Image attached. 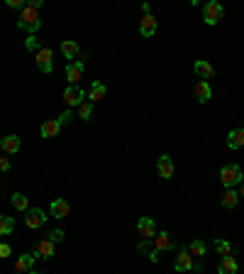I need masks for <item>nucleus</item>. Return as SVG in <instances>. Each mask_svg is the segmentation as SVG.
Segmentation results:
<instances>
[{
  "label": "nucleus",
  "instance_id": "nucleus-1",
  "mask_svg": "<svg viewBox=\"0 0 244 274\" xmlns=\"http://www.w3.org/2000/svg\"><path fill=\"white\" fill-rule=\"evenodd\" d=\"M42 27V20H39V12L34 10V7H25L22 12H20V17H17V30H27V32H34Z\"/></svg>",
  "mask_w": 244,
  "mask_h": 274
},
{
  "label": "nucleus",
  "instance_id": "nucleus-2",
  "mask_svg": "<svg viewBox=\"0 0 244 274\" xmlns=\"http://www.w3.org/2000/svg\"><path fill=\"white\" fill-rule=\"evenodd\" d=\"M242 179H244V174H242V169H240V164H225L220 169V183L225 188H235L237 183H242Z\"/></svg>",
  "mask_w": 244,
  "mask_h": 274
},
{
  "label": "nucleus",
  "instance_id": "nucleus-3",
  "mask_svg": "<svg viewBox=\"0 0 244 274\" xmlns=\"http://www.w3.org/2000/svg\"><path fill=\"white\" fill-rule=\"evenodd\" d=\"M222 15H225V10H222V5L217 2V0H210V2H205V7H203V20H205V25H217L220 20H222Z\"/></svg>",
  "mask_w": 244,
  "mask_h": 274
},
{
  "label": "nucleus",
  "instance_id": "nucleus-4",
  "mask_svg": "<svg viewBox=\"0 0 244 274\" xmlns=\"http://www.w3.org/2000/svg\"><path fill=\"white\" fill-rule=\"evenodd\" d=\"M34 61H37V69H39L42 74H49V71L54 69V52H52L49 47H42V49L34 54Z\"/></svg>",
  "mask_w": 244,
  "mask_h": 274
},
{
  "label": "nucleus",
  "instance_id": "nucleus-5",
  "mask_svg": "<svg viewBox=\"0 0 244 274\" xmlns=\"http://www.w3.org/2000/svg\"><path fill=\"white\" fill-rule=\"evenodd\" d=\"M137 233H139L144 240H154V238H156V223H154V218L142 215V218L137 220Z\"/></svg>",
  "mask_w": 244,
  "mask_h": 274
},
{
  "label": "nucleus",
  "instance_id": "nucleus-6",
  "mask_svg": "<svg viewBox=\"0 0 244 274\" xmlns=\"http://www.w3.org/2000/svg\"><path fill=\"white\" fill-rule=\"evenodd\" d=\"M83 98H86V93H83V89H78V86H68L63 91V103L68 108H78L83 103Z\"/></svg>",
  "mask_w": 244,
  "mask_h": 274
},
{
  "label": "nucleus",
  "instance_id": "nucleus-7",
  "mask_svg": "<svg viewBox=\"0 0 244 274\" xmlns=\"http://www.w3.org/2000/svg\"><path fill=\"white\" fill-rule=\"evenodd\" d=\"M156 172H159V177L161 179H174V159L169 157V154H161L159 159H156Z\"/></svg>",
  "mask_w": 244,
  "mask_h": 274
},
{
  "label": "nucleus",
  "instance_id": "nucleus-8",
  "mask_svg": "<svg viewBox=\"0 0 244 274\" xmlns=\"http://www.w3.org/2000/svg\"><path fill=\"white\" fill-rule=\"evenodd\" d=\"M47 223V215L42 208H30L27 213H25V225L30 228V230H37V228H42Z\"/></svg>",
  "mask_w": 244,
  "mask_h": 274
},
{
  "label": "nucleus",
  "instance_id": "nucleus-9",
  "mask_svg": "<svg viewBox=\"0 0 244 274\" xmlns=\"http://www.w3.org/2000/svg\"><path fill=\"white\" fill-rule=\"evenodd\" d=\"M68 213H71V203H68L66 198H54V201H52V206H49V215H52V218L63 220Z\"/></svg>",
  "mask_w": 244,
  "mask_h": 274
},
{
  "label": "nucleus",
  "instance_id": "nucleus-10",
  "mask_svg": "<svg viewBox=\"0 0 244 274\" xmlns=\"http://www.w3.org/2000/svg\"><path fill=\"white\" fill-rule=\"evenodd\" d=\"M193 71H195V76H198L200 81H208V79L215 76V66L208 59H198L193 64Z\"/></svg>",
  "mask_w": 244,
  "mask_h": 274
},
{
  "label": "nucleus",
  "instance_id": "nucleus-11",
  "mask_svg": "<svg viewBox=\"0 0 244 274\" xmlns=\"http://www.w3.org/2000/svg\"><path fill=\"white\" fill-rule=\"evenodd\" d=\"M154 247H156L159 252H166V250H174V247H176V240L171 238V233L161 230V233H156V238H154Z\"/></svg>",
  "mask_w": 244,
  "mask_h": 274
},
{
  "label": "nucleus",
  "instance_id": "nucleus-12",
  "mask_svg": "<svg viewBox=\"0 0 244 274\" xmlns=\"http://www.w3.org/2000/svg\"><path fill=\"white\" fill-rule=\"evenodd\" d=\"M66 79H68L71 86H76V84L83 79V61H71V64L66 66Z\"/></svg>",
  "mask_w": 244,
  "mask_h": 274
},
{
  "label": "nucleus",
  "instance_id": "nucleus-13",
  "mask_svg": "<svg viewBox=\"0 0 244 274\" xmlns=\"http://www.w3.org/2000/svg\"><path fill=\"white\" fill-rule=\"evenodd\" d=\"M174 270H176V272H190V270H193V257H190L188 250H181V252L176 255Z\"/></svg>",
  "mask_w": 244,
  "mask_h": 274
},
{
  "label": "nucleus",
  "instance_id": "nucleus-14",
  "mask_svg": "<svg viewBox=\"0 0 244 274\" xmlns=\"http://www.w3.org/2000/svg\"><path fill=\"white\" fill-rule=\"evenodd\" d=\"M139 32H142V37H154V34H156V17H154L152 12H149V15H142Z\"/></svg>",
  "mask_w": 244,
  "mask_h": 274
},
{
  "label": "nucleus",
  "instance_id": "nucleus-15",
  "mask_svg": "<svg viewBox=\"0 0 244 274\" xmlns=\"http://www.w3.org/2000/svg\"><path fill=\"white\" fill-rule=\"evenodd\" d=\"M193 93H195L198 103H208V100L213 98V89H210V84H208V81H198V84H195V89H193Z\"/></svg>",
  "mask_w": 244,
  "mask_h": 274
},
{
  "label": "nucleus",
  "instance_id": "nucleus-16",
  "mask_svg": "<svg viewBox=\"0 0 244 274\" xmlns=\"http://www.w3.org/2000/svg\"><path fill=\"white\" fill-rule=\"evenodd\" d=\"M105 93H108V89H105L100 81H93L91 91L86 93V98H88V103H100V100L105 98Z\"/></svg>",
  "mask_w": 244,
  "mask_h": 274
},
{
  "label": "nucleus",
  "instance_id": "nucleus-17",
  "mask_svg": "<svg viewBox=\"0 0 244 274\" xmlns=\"http://www.w3.org/2000/svg\"><path fill=\"white\" fill-rule=\"evenodd\" d=\"M61 130V125L57 120H44L42 122V127H39V135L44 137V140H52V137H57Z\"/></svg>",
  "mask_w": 244,
  "mask_h": 274
},
{
  "label": "nucleus",
  "instance_id": "nucleus-18",
  "mask_svg": "<svg viewBox=\"0 0 244 274\" xmlns=\"http://www.w3.org/2000/svg\"><path fill=\"white\" fill-rule=\"evenodd\" d=\"M227 147H230V150H240V147H244V130L242 127L230 130V135H227Z\"/></svg>",
  "mask_w": 244,
  "mask_h": 274
},
{
  "label": "nucleus",
  "instance_id": "nucleus-19",
  "mask_svg": "<svg viewBox=\"0 0 244 274\" xmlns=\"http://www.w3.org/2000/svg\"><path fill=\"white\" fill-rule=\"evenodd\" d=\"M61 54H63L66 59H78L81 47H78L73 39H63V42H61Z\"/></svg>",
  "mask_w": 244,
  "mask_h": 274
},
{
  "label": "nucleus",
  "instance_id": "nucleus-20",
  "mask_svg": "<svg viewBox=\"0 0 244 274\" xmlns=\"http://www.w3.org/2000/svg\"><path fill=\"white\" fill-rule=\"evenodd\" d=\"M34 260H37V257H34V252H32V255H20V257H17V262H15V272H17V274H27L32 270V265H34Z\"/></svg>",
  "mask_w": 244,
  "mask_h": 274
},
{
  "label": "nucleus",
  "instance_id": "nucleus-21",
  "mask_svg": "<svg viewBox=\"0 0 244 274\" xmlns=\"http://www.w3.org/2000/svg\"><path fill=\"white\" fill-rule=\"evenodd\" d=\"M220 274H237V260L232 257V255H225V257H220Z\"/></svg>",
  "mask_w": 244,
  "mask_h": 274
},
{
  "label": "nucleus",
  "instance_id": "nucleus-22",
  "mask_svg": "<svg viewBox=\"0 0 244 274\" xmlns=\"http://www.w3.org/2000/svg\"><path fill=\"white\" fill-rule=\"evenodd\" d=\"M0 147L7 154H17L20 152V137H17V135H7V137L0 140Z\"/></svg>",
  "mask_w": 244,
  "mask_h": 274
},
{
  "label": "nucleus",
  "instance_id": "nucleus-23",
  "mask_svg": "<svg viewBox=\"0 0 244 274\" xmlns=\"http://www.w3.org/2000/svg\"><path fill=\"white\" fill-rule=\"evenodd\" d=\"M34 257H42V260H52L54 257V243L52 240H42L34 250Z\"/></svg>",
  "mask_w": 244,
  "mask_h": 274
},
{
  "label": "nucleus",
  "instance_id": "nucleus-24",
  "mask_svg": "<svg viewBox=\"0 0 244 274\" xmlns=\"http://www.w3.org/2000/svg\"><path fill=\"white\" fill-rule=\"evenodd\" d=\"M220 203H222V208H235V206L240 203V193H237L235 188H225V193H222Z\"/></svg>",
  "mask_w": 244,
  "mask_h": 274
},
{
  "label": "nucleus",
  "instance_id": "nucleus-25",
  "mask_svg": "<svg viewBox=\"0 0 244 274\" xmlns=\"http://www.w3.org/2000/svg\"><path fill=\"white\" fill-rule=\"evenodd\" d=\"M12 208L15 211H22V213H27L30 211V201H27V196L25 193H12Z\"/></svg>",
  "mask_w": 244,
  "mask_h": 274
},
{
  "label": "nucleus",
  "instance_id": "nucleus-26",
  "mask_svg": "<svg viewBox=\"0 0 244 274\" xmlns=\"http://www.w3.org/2000/svg\"><path fill=\"white\" fill-rule=\"evenodd\" d=\"M15 228V218L12 215H0V235H10Z\"/></svg>",
  "mask_w": 244,
  "mask_h": 274
},
{
  "label": "nucleus",
  "instance_id": "nucleus-27",
  "mask_svg": "<svg viewBox=\"0 0 244 274\" xmlns=\"http://www.w3.org/2000/svg\"><path fill=\"white\" fill-rule=\"evenodd\" d=\"M188 252H190V257H203L205 255V243L203 240H193L188 245Z\"/></svg>",
  "mask_w": 244,
  "mask_h": 274
},
{
  "label": "nucleus",
  "instance_id": "nucleus-28",
  "mask_svg": "<svg viewBox=\"0 0 244 274\" xmlns=\"http://www.w3.org/2000/svg\"><path fill=\"white\" fill-rule=\"evenodd\" d=\"M91 115H93V103H88V100H83L81 105H78V118L86 122V120H91Z\"/></svg>",
  "mask_w": 244,
  "mask_h": 274
},
{
  "label": "nucleus",
  "instance_id": "nucleus-29",
  "mask_svg": "<svg viewBox=\"0 0 244 274\" xmlns=\"http://www.w3.org/2000/svg\"><path fill=\"white\" fill-rule=\"evenodd\" d=\"M215 250H217V255H232V245L227 243V240H215Z\"/></svg>",
  "mask_w": 244,
  "mask_h": 274
},
{
  "label": "nucleus",
  "instance_id": "nucleus-30",
  "mask_svg": "<svg viewBox=\"0 0 244 274\" xmlns=\"http://www.w3.org/2000/svg\"><path fill=\"white\" fill-rule=\"evenodd\" d=\"M25 49H30V52H34V54L42 49V47H39V39H37L34 34H30V37L25 39Z\"/></svg>",
  "mask_w": 244,
  "mask_h": 274
},
{
  "label": "nucleus",
  "instance_id": "nucleus-31",
  "mask_svg": "<svg viewBox=\"0 0 244 274\" xmlns=\"http://www.w3.org/2000/svg\"><path fill=\"white\" fill-rule=\"evenodd\" d=\"M63 235H66L63 230H59V228H54V230L49 233V238H47V240H52V243H61V240H63Z\"/></svg>",
  "mask_w": 244,
  "mask_h": 274
},
{
  "label": "nucleus",
  "instance_id": "nucleus-32",
  "mask_svg": "<svg viewBox=\"0 0 244 274\" xmlns=\"http://www.w3.org/2000/svg\"><path fill=\"white\" fill-rule=\"evenodd\" d=\"M137 250H139V252H147V255H149V252L154 250V247H152V240H144V238H142V240L137 243Z\"/></svg>",
  "mask_w": 244,
  "mask_h": 274
},
{
  "label": "nucleus",
  "instance_id": "nucleus-33",
  "mask_svg": "<svg viewBox=\"0 0 244 274\" xmlns=\"http://www.w3.org/2000/svg\"><path fill=\"white\" fill-rule=\"evenodd\" d=\"M10 255H12V247L7 243H0V260H7Z\"/></svg>",
  "mask_w": 244,
  "mask_h": 274
},
{
  "label": "nucleus",
  "instance_id": "nucleus-34",
  "mask_svg": "<svg viewBox=\"0 0 244 274\" xmlns=\"http://www.w3.org/2000/svg\"><path fill=\"white\" fill-rule=\"evenodd\" d=\"M71 118H73V113H71V110H63L59 118H57V122H59V125H68V122H71Z\"/></svg>",
  "mask_w": 244,
  "mask_h": 274
},
{
  "label": "nucleus",
  "instance_id": "nucleus-35",
  "mask_svg": "<svg viewBox=\"0 0 244 274\" xmlns=\"http://www.w3.org/2000/svg\"><path fill=\"white\" fill-rule=\"evenodd\" d=\"M12 169V164H10V159H5V157H0V172H10Z\"/></svg>",
  "mask_w": 244,
  "mask_h": 274
},
{
  "label": "nucleus",
  "instance_id": "nucleus-36",
  "mask_svg": "<svg viewBox=\"0 0 244 274\" xmlns=\"http://www.w3.org/2000/svg\"><path fill=\"white\" fill-rule=\"evenodd\" d=\"M27 5H30V7H34V10H39V7H42V0H30Z\"/></svg>",
  "mask_w": 244,
  "mask_h": 274
},
{
  "label": "nucleus",
  "instance_id": "nucleus-37",
  "mask_svg": "<svg viewBox=\"0 0 244 274\" xmlns=\"http://www.w3.org/2000/svg\"><path fill=\"white\" fill-rule=\"evenodd\" d=\"M240 196H242V198H244V183H242V186H240Z\"/></svg>",
  "mask_w": 244,
  "mask_h": 274
},
{
  "label": "nucleus",
  "instance_id": "nucleus-38",
  "mask_svg": "<svg viewBox=\"0 0 244 274\" xmlns=\"http://www.w3.org/2000/svg\"><path fill=\"white\" fill-rule=\"evenodd\" d=\"M27 274H42V272H34V270H30V272H27Z\"/></svg>",
  "mask_w": 244,
  "mask_h": 274
},
{
  "label": "nucleus",
  "instance_id": "nucleus-39",
  "mask_svg": "<svg viewBox=\"0 0 244 274\" xmlns=\"http://www.w3.org/2000/svg\"><path fill=\"white\" fill-rule=\"evenodd\" d=\"M15 274H17V272H15Z\"/></svg>",
  "mask_w": 244,
  "mask_h": 274
}]
</instances>
